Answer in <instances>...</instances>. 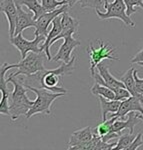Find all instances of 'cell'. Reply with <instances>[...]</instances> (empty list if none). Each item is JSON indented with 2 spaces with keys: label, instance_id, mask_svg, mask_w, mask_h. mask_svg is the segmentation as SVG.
Instances as JSON below:
<instances>
[{
  "label": "cell",
  "instance_id": "obj_1",
  "mask_svg": "<svg viewBox=\"0 0 143 150\" xmlns=\"http://www.w3.org/2000/svg\"><path fill=\"white\" fill-rule=\"evenodd\" d=\"M76 58V55H74L68 63L63 62L60 66H58L55 69H44L29 75H18V76H16V78L27 88L29 87L44 88L49 91H52V92L67 94L68 91L66 89L58 85L62 83L64 75L71 74L73 72Z\"/></svg>",
  "mask_w": 143,
  "mask_h": 150
},
{
  "label": "cell",
  "instance_id": "obj_2",
  "mask_svg": "<svg viewBox=\"0 0 143 150\" xmlns=\"http://www.w3.org/2000/svg\"><path fill=\"white\" fill-rule=\"evenodd\" d=\"M7 81L13 84V91L9 96V110L12 121L17 120L21 115H26L30 110L31 106L34 103V100H30L26 92L28 88L17 80L16 77L9 76Z\"/></svg>",
  "mask_w": 143,
  "mask_h": 150
},
{
  "label": "cell",
  "instance_id": "obj_3",
  "mask_svg": "<svg viewBox=\"0 0 143 150\" xmlns=\"http://www.w3.org/2000/svg\"><path fill=\"white\" fill-rule=\"evenodd\" d=\"M28 90H31L36 94V99L34 103L31 106L30 110L26 114V118L29 119L33 115L44 113L46 115L51 114V105L57 98L64 96L65 93H56L49 91L44 88H35V87H29Z\"/></svg>",
  "mask_w": 143,
  "mask_h": 150
},
{
  "label": "cell",
  "instance_id": "obj_4",
  "mask_svg": "<svg viewBox=\"0 0 143 150\" xmlns=\"http://www.w3.org/2000/svg\"><path fill=\"white\" fill-rule=\"evenodd\" d=\"M45 56V52H29L27 56L21 59L18 63L10 64L11 69L17 68L18 70L15 73L10 74L9 76L16 77L18 75H29L41 71V70H44L45 67L44 63H43V59H44Z\"/></svg>",
  "mask_w": 143,
  "mask_h": 150
},
{
  "label": "cell",
  "instance_id": "obj_5",
  "mask_svg": "<svg viewBox=\"0 0 143 150\" xmlns=\"http://www.w3.org/2000/svg\"><path fill=\"white\" fill-rule=\"evenodd\" d=\"M103 6L105 9V12L99 11V9H95V12L97 14L98 18L100 20L110 18H117L123 21L126 25L131 28L135 27V23L130 18V16L126 13V5L124 0H114L112 3H109L107 0H103Z\"/></svg>",
  "mask_w": 143,
  "mask_h": 150
},
{
  "label": "cell",
  "instance_id": "obj_6",
  "mask_svg": "<svg viewBox=\"0 0 143 150\" xmlns=\"http://www.w3.org/2000/svg\"><path fill=\"white\" fill-rule=\"evenodd\" d=\"M99 48H94L93 45L90 44L87 48V52L90 58V73L91 76L95 73V67L102 62L104 59L108 60H119V58L115 57L112 55V53L115 51V48L109 46L107 43H104L103 41H98Z\"/></svg>",
  "mask_w": 143,
  "mask_h": 150
},
{
  "label": "cell",
  "instance_id": "obj_7",
  "mask_svg": "<svg viewBox=\"0 0 143 150\" xmlns=\"http://www.w3.org/2000/svg\"><path fill=\"white\" fill-rule=\"evenodd\" d=\"M46 36L43 35H35V38L33 40H27L23 37L22 33L15 35L14 37L10 38V43L13 46H15L19 50L21 54V59L27 56L29 52H44L42 48L39 46V44L42 41H45Z\"/></svg>",
  "mask_w": 143,
  "mask_h": 150
},
{
  "label": "cell",
  "instance_id": "obj_8",
  "mask_svg": "<svg viewBox=\"0 0 143 150\" xmlns=\"http://www.w3.org/2000/svg\"><path fill=\"white\" fill-rule=\"evenodd\" d=\"M96 68L98 69L99 73H94L92 75V78L95 80V82L101 84V85L107 86L110 89H112L113 91H115L117 88H120V87H125L124 83H123L121 80H117L115 77H113L112 75L109 72V69L104 62H100ZM126 88V87H125Z\"/></svg>",
  "mask_w": 143,
  "mask_h": 150
},
{
  "label": "cell",
  "instance_id": "obj_9",
  "mask_svg": "<svg viewBox=\"0 0 143 150\" xmlns=\"http://www.w3.org/2000/svg\"><path fill=\"white\" fill-rule=\"evenodd\" d=\"M68 4H65V5L60 6L59 8L55 9L51 12H45L43 15H41L39 18L36 20V26H35V35H43L47 36L48 32L47 29L48 26L50 25V23H52V21L54 20L55 17H57L58 15L62 14L63 12L68 10Z\"/></svg>",
  "mask_w": 143,
  "mask_h": 150
},
{
  "label": "cell",
  "instance_id": "obj_10",
  "mask_svg": "<svg viewBox=\"0 0 143 150\" xmlns=\"http://www.w3.org/2000/svg\"><path fill=\"white\" fill-rule=\"evenodd\" d=\"M9 69H11L9 63H3L0 69V91L2 98L0 101V113L3 115H10L9 110V96L11 94L10 89L7 87V79H5V74Z\"/></svg>",
  "mask_w": 143,
  "mask_h": 150
},
{
  "label": "cell",
  "instance_id": "obj_11",
  "mask_svg": "<svg viewBox=\"0 0 143 150\" xmlns=\"http://www.w3.org/2000/svg\"><path fill=\"white\" fill-rule=\"evenodd\" d=\"M73 33H70V34L66 35L63 40L64 42L62 43V45L60 46L59 50L56 53L54 57H52V61H62L64 63H68L70 60L72 59L71 53L73 51L75 47L79 46L80 45V41L76 40L73 37Z\"/></svg>",
  "mask_w": 143,
  "mask_h": 150
},
{
  "label": "cell",
  "instance_id": "obj_12",
  "mask_svg": "<svg viewBox=\"0 0 143 150\" xmlns=\"http://www.w3.org/2000/svg\"><path fill=\"white\" fill-rule=\"evenodd\" d=\"M0 9L8 21L9 39H10L15 35L16 17H17V6H16L15 0H2Z\"/></svg>",
  "mask_w": 143,
  "mask_h": 150
},
{
  "label": "cell",
  "instance_id": "obj_13",
  "mask_svg": "<svg viewBox=\"0 0 143 150\" xmlns=\"http://www.w3.org/2000/svg\"><path fill=\"white\" fill-rule=\"evenodd\" d=\"M142 102L139 98L135 97V96H130L129 98L125 99V100L121 101L119 110L116 113H112V114L109 115L108 118L116 117L118 119L123 118L125 115H127L131 111H138L143 115V107H142ZM107 118V119H108Z\"/></svg>",
  "mask_w": 143,
  "mask_h": 150
},
{
  "label": "cell",
  "instance_id": "obj_14",
  "mask_svg": "<svg viewBox=\"0 0 143 150\" xmlns=\"http://www.w3.org/2000/svg\"><path fill=\"white\" fill-rule=\"evenodd\" d=\"M127 115L128 118L125 121L124 120H118V119L115 120L112 125V128H111L110 133H119V134H122V130L129 129V132L133 134L135 125H137L142 120L139 117V114L136 113V111H131Z\"/></svg>",
  "mask_w": 143,
  "mask_h": 150
},
{
  "label": "cell",
  "instance_id": "obj_15",
  "mask_svg": "<svg viewBox=\"0 0 143 150\" xmlns=\"http://www.w3.org/2000/svg\"><path fill=\"white\" fill-rule=\"evenodd\" d=\"M61 24H62L61 32H60L59 35H57L56 37L51 41V44H50L51 46L56 42L57 40L63 39L65 36L70 34V33H73V34H76L77 33V29H78V20L73 17H71V16L67 13V11L63 12L61 14Z\"/></svg>",
  "mask_w": 143,
  "mask_h": 150
},
{
  "label": "cell",
  "instance_id": "obj_16",
  "mask_svg": "<svg viewBox=\"0 0 143 150\" xmlns=\"http://www.w3.org/2000/svg\"><path fill=\"white\" fill-rule=\"evenodd\" d=\"M16 6H17V17H16L15 35H17L19 33H22L24 29L28 27H35L36 21L34 20V18H33V16L31 14L23 10L22 7H21L22 5L16 3Z\"/></svg>",
  "mask_w": 143,
  "mask_h": 150
},
{
  "label": "cell",
  "instance_id": "obj_17",
  "mask_svg": "<svg viewBox=\"0 0 143 150\" xmlns=\"http://www.w3.org/2000/svg\"><path fill=\"white\" fill-rule=\"evenodd\" d=\"M61 29H62V24H61V14H60L57 17H55L54 20L52 21V29L48 32L47 36H46V39L44 42H43L42 46H41L42 50L45 52L48 61H51L52 60V57H51V55H50V47H51L50 44H51V41L54 39L57 35L60 34Z\"/></svg>",
  "mask_w": 143,
  "mask_h": 150
},
{
  "label": "cell",
  "instance_id": "obj_18",
  "mask_svg": "<svg viewBox=\"0 0 143 150\" xmlns=\"http://www.w3.org/2000/svg\"><path fill=\"white\" fill-rule=\"evenodd\" d=\"M93 137L94 134L92 133L90 126H87L85 128H82V129L76 130V131L72 133L71 137H70L68 146L71 147V146H76V145L86 143V142L93 139Z\"/></svg>",
  "mask_w": 143,
  "mask_h": 150
},
{
  "label": "cell",
  "instance_id": "obj_19",
  "mask_svg": "<svg viewBox=\"0 0 143 150\" xmlns=\"http://www.w3.org/2000/svg\"><path fill=\"white\" fill-rule=\"evenodd\" d=\"M134 70L135 69H133V68L128 69L127 71L120 77V80L124 83L126 89L129 91L131 96H135V97L139 98L140 100H141V102L143 103V95L138 93V91L136 90V84H135V78H134Z\"/></svg>",
  "mask_w": 143,
  "mask_h": 150
},
{
  "label": "cell",
  "instance_id": "obj_20",
  "mask_svg": "<svg viewBox=\"0 0 143 150\" xmlns=\"http://www.w3.org/2000/svg\"><path fill=\"white\" fill-rule=\"evenodd\" d=\"M101 106V112H102V121L107 120L108 113H116L119 110L121 101L119 100H111L107 99L101 95H97Z\"/></svg>",
  "mask_w": 143,
  "mask_h": 150
},
{
  "label": "cell",
  "instance_id": "obj_21",
  "mask_svg": "<svg viewBox=\"0 0 143 150\" xmlns=\"http://www.w3.org/2000/svg\"><path fill=\"white\" fill-rule=\"evenodd\" d=\"M16 3L20 5L26 6L30 11L33 12V18L36 21L41 15L45 13V9L43 8L40 0H15Z\"/></svg>",
  "mask_w": 143,
  "mask_h": 150
},
{
  "label": "cell",
  "instance_id": "obj_22",
  "mask_svg": "<svg viewBox=\"0 0 143 150\" xmlns=\"http://www.w3.org/2000/svg\"><path fill=\"white\" fill-rule=\"evenodd\" d=\"M91 93L94 94V95H101L103 97L107 98V99H111V100H115V92L110 89L107 86L101 85V84L95 82V84L93 85V87H91Z\"/></svg>",
  "mask_w": 143,
  "mask_h": 150
},
{
  "label": "cell",
  "instance_id": "obj_23",
  "mask_svg": "<svg viewBox=\"0 0 143 150\" xmlns=\"http://www.w3.org/2000/svg\"><path fill=\"white\" fill-rule=\"evenodd\" d=\"M117 119L118 118L112 117V118H108V119L105 120V121H102L100 124L96 126L95 129H94L95 130V133L101 137L107 135L108 133L111 132V128H112L113 123H114L115 120H117Z\"/></svg>",
  "mask_w": 143,
  "mask_h": 150
},
{
  "label": "cell",
  "instance_id": "obj_24",
  "mask_svg": "<svg viewBox=\"0 0 143 150\" xmlns=\"http://www.w3.org/2000/svg\"><path fill=\"white\" fill-rule=\"evenodd\" d=\"M135 137L136 136H134V135L130 132L127 133V134H121L119 139H118V141H117V144H116V146L113 149H115V150H126L127 149V147L129 146L133 141H134Z\"/></svg>",
  "mask_w": 143,
  "mask_h": 150
},
{
  "label": "cell",
  "instance_id": "obj_25",
  "mask_svg": "<svg viewBox=\"0 0 143 150\" xmlns=\"http://www.w3.org/2000/svg\"><path fill=\"white\" fill-rule=\"evenodd\" d=\"M40 2L46 12H51L57 9V7L68 4L66 0H61V1H58V0H40Z\"/></svg>",
  "mask_w": 143,
  "mask_h": 150
},
{
  "label": "cell",
  "instance_id": "obj_26",
  "mask_svg": "<svg viewBox=\"0 0 143 150\" xmlns=\"http://www.w3.org/2000/svg\"><path fill=\"white\" fill-rule=\"evenodd\" d=\"M126 5V13L128 16H131L136 12L135 7L143 8V0H124Z\"/></svg>",
  "mask_w": 143,
  "mask_h": 150
},
{
  "label": "cell",
  "instance_id": "obj_27",
  "mask_svg": "<svg viewBox=\"0 0 143 150\" xmlns=\"http://www.w3.org/2000/svg\"><path fill=\"white\" fill-rule=\"evenodd\" d=\"M114 92H115V100L123 101V100H125V99L129 98L130 96H131L130 92L125 88V87H120V88H117Z\"/></svg>",
  "mask_w": 143,
  "mask_h": 150
},
{
  "label": "cell",
  "instance_id": "obj_28",
  "mask_svg": "<svg viewBox=\"0 0 143 150\" xmlns=\"http://www.w3.org/2000/svg\"><path fill=\"white\" fill-rule=\"evenodd\" d=\"M82 8H94L97 9L101 5V0H79Z\"/></svg>",
  "mask_w": 143,
  "mask_h": 150
},
{
  "label": "cell",
  "instance_id": "obj_29",
  "mask_svg": "<svg viewBox=\"0 0 143 150\" xmlns=\"http://www.w3.org/2000/svg\"><path fill=\"white\" fill-rule=\"evenodd\" d=\"M116 144H117V142H114V143H108V142L103 141L102 138H100V140L97 142L95 150H111L116 146Z\"/></svg>",
  "mask_w": 143,
  "mask_h": 150
},
{
  "label": "cell",
  "instance_id": "obj_30",
  "mask_svg": "<svg viewBox=\"0 0 143 150\" xmlns=\"http://www.w3.org/2000/svg\"><path fill=\"white\" fill-rule=\"evenodd\" d=\"M141 145H143V139H142V133L140 132L139 134L135 137L134 141L127 147L126 150H136L139 148V146H141Z\"/></svg>",
  "mask_w": 143,
  "mask_h": 150
},
{
  "label": "cell",
  "instance_id": "obj_31",
  "mask_svg": "<svg viewBox=\"0 0 143 150\" xmlns=\"http://www.w3.org/2000/svg\"><path fill=\"white\" fill-rule=\"evenodd\" d=\"M137 70H134V78H135V84H136V90L138 93L143 95V78H139L138 77Z\"/></svg>",
  "mask_w": 143,
  "mask_h": 150
},
{
  "label": "cell",
  "instance_id": "obj_32",
  "mask_svg": "<svg viewBox=\"0 0 143 150\" xmlns=\"http://www.w3.org/2000/svg\"><path fill=\"white\" fill-rule=\"evenodd\" d=\"M130 62L131 63H137V64L139 62H143V48L130 59Z\"/></svg>",
  "mask_w": 143,
  "mask_h": 150
},
{
  "label": "cell",
  "instance_id": "obj_33",
  "mask_svg": "<svg viewBox=\"0 0 143 150\" xmlns=\"http://www.w3.org/2000/svg\"><path fill=\"white\" fill-rule=\"evenodd\" d=\"M67 3H68L69 7H73L77 2H79V0H66Z\"/></svg>",
  "mask_w": 143,
  "mask_h": 150
},
{
  "label": "cell",
  "instance_id": "obj_34",
  "mask_svg": "<svg viewBox=\"0 0 143 150\" xmlns=\"http://www.w3.org/2000/svg\"><path fill=\"white\" fill-rule=\"evenodd\" d=\"M138 65H139V66H141V67H143V62H139Z\"/></svg>",
  "mask_w": 143,
  "mask_h": 150
},
{
  "label": "cell",
  "instance_id": "obj_35",
  "mask_svg": "<svg viewBox=\"0 0 143 150\" xmlns=\"http://www.w3.org/2000/svg\"><path fill=\"white\" fill-rule=\"evenodd\" d=\"M139 117L141 118V120H142V121H143V115H139Z\"/></svg>",
  "mask_w": 143,
  "mask_h": 150
}]
</instances>
